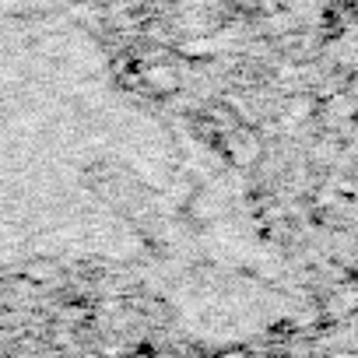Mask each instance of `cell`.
<instances>
[{"mask_svg":"<svg viewBox=\"0 0 358 358\" xmlns=\"http://www.w3.org/2000/svg\"><path fill=\"white\" fill-rule=\"evenodd\" d=\"M141 81H144L151 92H158V95H176L179 88H183V85H179L176 67H169V64H151V67H144Z\"/></svg>","mask_w":358,"mask_h":358,"instance_id":"cell-1","label":"cell"},{"mask_svg":"<svg viewBox=\"0 0 358 358\" xmlns=\"http://www.w3.org/2000/svg\"><path fill=\"white\" fill-rule=\"evenodd\" d=\"M313 109H316V99H292L288 102V116H292V123H302V120H309L313 116Z\"/></svg>","mask_w":358,"mask_h":358,"instance_id":"cell-2","label":"cell"},{"mask_svg":"<svg viewBox=\"0 0 358 358\" xmlns=\"http://www.w3.org/2000/svg\"><path fill=\"white\" fill-rule=\"evenodd\" d=\"M215 50H218L215 39H190V43H183V53H187V57H208V53H215Z\"/></svg>","mask_w":358,"mask_h":358,"instance_id":"cell-3","label":"cell"}]
</instances>
